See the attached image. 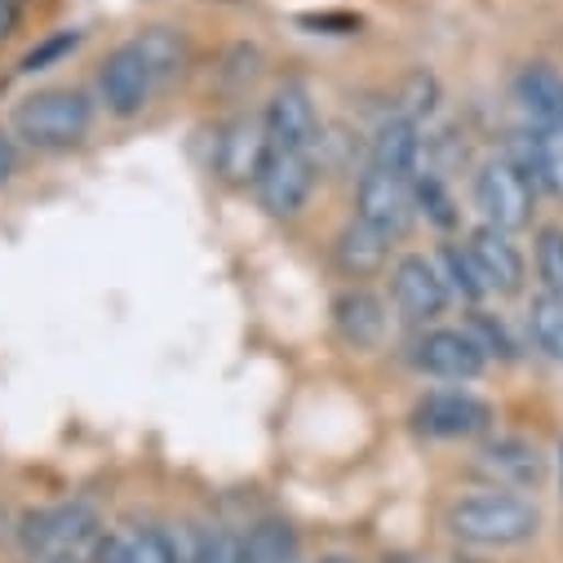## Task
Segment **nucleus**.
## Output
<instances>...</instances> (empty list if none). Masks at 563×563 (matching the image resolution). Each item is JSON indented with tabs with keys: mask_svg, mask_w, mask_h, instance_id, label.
Wrapping results in <instances>:
<instances>
[{
	"mask_svg": "<svg viewBox=\"0 0 563 563\" xmlns=\"http://www.w3.org/2000/svg\"><path fill=\"white\" fill-rule=\"evenodd\" d=\"M431 262H435V271H440V279H444L449 298H462V302H471V307L484 298V285H479V275H475V262H471L466 244H444L440 257H431Z\"/></svg>",
	"mask_w": 563,
	"mask_h": 563,
	"instance_id": "22",
	"label": "nucleus"
},
{
	"mask_svg": "<svg viewBox=\"0 0 563 563\" xmlns=\"http://www.w3.org/2000/svg\"><path fill=\"white\" fill-rule=\"evenodd\" d=\"M528 333H532L537 351H545L550 360H563V298L537 294L528 307Z\"/></svg>",
	"mask_w": 563,
	"mask_h": 563,
	"instance_id": "24",
	"label": "nucleus"
},
{
	"mask_svg": "<svg viewBox=\"0 0 563 563\" xmlns=\"http://www.w3.org/2000/svg\"><path fill=\"white\" fill-rule=\"evenodd\" d=\"M294 554H298V532L285 519H257L240 545V563H289Z\"/></svg>",
	"mask_w": 563,
	"mask_h": 563,
	"instance_id": "21",
	"label": "nucleus"
},
{
	"mask_svg": "<svg viewBox=\"0 0 563 563\" xmlns=\"http://www.w3.org/2000/svg\"><path fill=\"white\" fill-rule=\"evenodd\" d=\"M475 209L488 227L497 231H523L532 222V209H537V196H532V178L510 161V156H493L479 165L475 174Z\"/></svg>",
	"mask_w": 563,
	"mask_h": 563,
	"instance_id": "4",
	"label": "nucleus"
},
{
	"mask_svg": "<svg viewBox=\"0 0 563 563\" xmlns=\"http://www.w3.org/2000/svg\"><path fill=\"white\" fill-rule=\"evenodd\" d=\"M289 563H307V559H302V554H294V559H289Z\"/></svg>",
	"mask_w": 563,
	"mask_h": 563,
	"instance_id": "39",
	"label": "nucleus"
},
{
	"mask_svg": "<svg viewBox=\"0 0 563 563\" xmlns=\"http://www.w3.org/2000/svg\"><path fill=\"white\" fill-rule=\"evenodd\" d=\"M316 178H320V165H316V152H285V147H271L253 191H257V205L271 213V218H298L316 191Z\"/></svg>",
	"mask_w": 563,
	"mask_h": 563,
	"instance_id": "5",
	"label": "nucleus"
},
{
	"mask_svg": "<svg viewBox=\"0 0 563 563\" xmlns=\"http://www.w3.org/2000/svg\"><path fill=\"white\" fill-rule=\"evenodd\" d=\"M466 253L475 262V275L484 294H497V298H515L523 294V279H528V266H523V253L519 244L510 240V231H497L488 222H479L466 240Z\"/></svg>",
	"mask_w": 563,
	"mask_h": 563,
	"instance_id": "11",
	"label": "nucleus"
},
{
	"mask_svg": "<svg viewBox=\"0 0 563 563\" xmlns=\"http://www.w3.org/2000/svg\"><path fill=\"white\" fill-rule=\"evenodd\" d=\"M169 554L174 563H200V523L169 528Z\"/></svg>",
	"mask_w": 563,
	"mask_h": 563,
	"instance_id": "32",
	"label": "nucleus"
},
{
	"mask_svg": "<svg viewBox=\"0 0 563 563\" xmlns=\"http://www.w3.org/2000/svg\"><path fill=\"white\" fill-rule=\"evenodd\" d=\"M14 169H19V152H14V137L0 129V187H5L10 178H14Z\"/></svg>",
	"mask_w": 563,
	"mask_h": 563,
	"instance_id": "33",
	"label": "nucleus"
},
{
	"mask_svg": "<svg viewBox=\"0 0 563 563\" xmlns=\"http://www.w3.org/2000/svg\"><path fill=\"white\" fill-rule=\"evenodd\" d=\"M484 351L466 329H427L412 342V368L440 382H471L484 373Z\"/></svg>",
	"mask_w": 563,
	"mask_h": 563,
	"instance_id": "12",
	"label": "nucleus"
},
{
	"mask_svg": "<svg viewBox=\"0 0 563 563\" xmlns=\"http://www.w3.org/2000/svg\"><path fill=\"white\" fill-rule=\"evenodd\" d=\"M390 302L408 324H431L435 316H444L449 289H444L435 262L421 253H404L390 266Z\"/></svg>",
	"mask_w": 563,
	"mask_h": 563,
	"instance_id": "10",
	"label": "nucleus"
},
{
	"mask_svg": "<svg viewBox=\"0 0 563 563\" xmlns=\"http://www.w3.org/2000/svg\"><path fill=\"white\" fill-rule=\"evenodd\" d=\"M515 161V156H510ZM532 183H541L550 196L563 200V124H537V133L523 143V156L515 161Z\"/></svg>",
	"mask_w": 563,
	"mask_h": 563,
	"instance_id": "20",
	"label": "nucleus"
},
{
	"mask_svg": "<svg viewBox=\"0 0 563 563\" xmlns=\"http://www.w3.org/2000/svg\"><path fill=\"white\" fill-rule=\"evenodd\" d=\"M45 563H89V554H54V559H45Z\"/></svg>",
	"mask_w": 563,
	"mask_h": 563,
	"instance_id": "35",
	"label": "nucleus"
},
{
	"mask_svg": "<svg viewBox=\"0 0 563 563\" xmlns=\"http://www.w3.org/2000/svg\"><path fill=\"white\" fill-rule=\"evenodd\" d=\"M129 45H133L137 58H143V67H147L156 89L174 85L191 67V41L178 27H147V32H137Z\"/></svg>",
	"mask_w": 563,
	"mask_h": 563,
	"instance_id": "16",
	"label": "nucleus"
},
{
	"mask_svg": "<svg viewBox=\"0 0 563 563\" xmlns=\"http://www.w3.org/2000/svg\"><path fill=\"white\" fill-rule=\"evenodd\" d=\"M271 156V133L262 115H231L218 129V147H213V169L227 187H253L262 165Z\"/></svg>",
	"mask_w": 563,
	"mask_h": 563,
	"instance_id": "9",
	"label": "nucleus"
},
{
	"mask_svg": "<svg viewBox=\"0 0 563 563\" xmlns=\"http://www.w3.org/2000/svg\"><path fill=\"white\" fill-rule=\"evenodd\" d=\"M368 169H382V174H399V178H417L421 174V129L412 120H399V115H386L368 143Z\"/></svg>",
	"mask_w": 563,
	"mask_h": 563,
	"instance_id": "15",
	"label": "nucleus"
},
{
	"mask_svg": "<svg viewBox=\"0 0 563 563\" xmlns=\"http://www.w3.org/2000/svg\"><path fill=\"white\" fill-rule=\"evenodd\" d=\"M515 98L537 124H563V71L550 63H528L515 76Z\"/></svg>",
	"mask_w": 563,
	"mask_h": 563,
	"instance_id": "19",
	"label": "nucleus"
},
{
	"mask_svg": "<svg viewBox=\"0 0 563 563\" xmlns=\"http://www.w3.org/2000/svg\"><path fill=\"white\" fill-rule=\"evenodd\" d=\"M93 124V102L80 89H41L14 107V133L41 152H67Z\"/></svg>",
	"mask_w": 563,
	"mask_h": 563,
	"instance_id": "2",
	"label": "nucleus"
},
{
	"mask_svg": "<svg viewBox=\"0 0 563 563\" xmlns=\"http://www.w3.org/2000/svg\"><path fill=\"white\" fill-rule=\"evenodd\" d=\"M262 124L271 133V147H285V152H316L320 137H324L316 98L298 80H285L271 93V102L262 111Z\"/></svg>",
	"mask_w": 563,
	"mask_h": 563,
	"instance_id": "7",
	"label": "nucleus"
},
{
	"mask_svg": "<svg viewBox=\"0 0 563 563\" xmlns=\"http://www.w3.org/2000/svg\"><path fill=\"white\" fill-rule=\"evenodd\" d=\"M152 93H156V85H152L143 58L133 54L129 41L102 58V67H98V98H102V107L111 115H120V120L137 115V111L152 102Z\"/></svg>",
	"mask_w": 563,
	"mask_h": 563,
	"instance_id": "13",
	"label": "nucleus"
},
{
	"mask_svg": "<svg viewBox=\"0 0 563 563\" xmlns=\"http://www.w3.org/2000/svg\"><path fill=\"white\" fill-rule=\"evenodd\" d=\"M386 257H390V240L382 231L364 227L360 218H351L333 240V262L346 279H368V275L386 271Z\"/></svg>",
	"mask_w": 563,
	"mask_h": 563,
	"instance_id": "17",
	"label": "nucleus"
},
{
	"mask_svg": "<svg viewBox=\"0 0 563 563\" xmlns=\"http://www.w3.org/2000/svg\"><path fill=\"white\" fill-rule=\"evenodd\" d=\"M257 67H262V54L253 49V45H235L231 54H227V67H222V80L231 85V89H244L253 76H257Z\"/></svg>",
	"mask_w": 563,
	"mask_h": 563,
	"instance_id": "31",
	"label": "nucleus"
},
{
	"mask_svg": "<svg viewBox=\"0 0 563 563\" xmlns=\"http://www.w3.org/2000/svg\"><path fill=\"white\" fill-rule=\"evenodd\" d=\"M412 200H417V213H427L435 227H457V209H453V196L444 187V178L435 174H417L412 178Z\"/></svg>",
	"mask_w": 563,
	"mask_h": 563,
	"instance_id": "26",
	"label": "nucleus"
},
{
	"mask_svg": "<svg viewBox=\"0 0 563 563\" xmlns=\"http://www.w3.org/2000/svg\"><path fill=\"white\" fill-rule=\"evenodd\" d=\"M14 532H19V545L45 563L54 554H93L102 537V519L89 501H63L49 510H27Z\"/></svg>",
	"mask_w": 563,
	"mask_h": 563,
	"instance_id": "3",
	"label": "nucleus"
},
{
	"mask_svg": "<svg viewBox=\"0 0 563 563\" xmlns=\"http://www.w3.org/2000/svg\"><path fill=\"white\" fill-rule=\"evenodd\" d=\"M333 324H338L346 346L368 351V346H377L386 338V302L373 289L351 285V289H342L333 298Z\"/></svg>",
	"mask_w": 563,
	"mask_h": 563,
	"instance_id": "14",
	"label": "nucleus"
},
{
	"mask_svg": "<svg viewBox=\"0 0 563 563\" xmlns=\"http://www.w3.org/2000/svg\"><path fill=\"white\" fill-rule=\"evenodd\" d=\"M320 563H355L351 554H329V559H320Z\"/></svg>",
	"mask_w": 563,
	"mask_h": 563,
	"instance_id": "37",
	"label": "nucleus"
},
{
	"mask_svg": "<svg viewBox=\"0 0 563 563\" xmlns=\"http://www.w3.org/2000/svg\"><path fill=\"white\" fill-rule=\"evenodd\" d=\"M240 545H244V532H235L231 523L200 528V563H240Z\"/></svg>",
	"mask_w": 563,
	"mask_h": 563,
	"instance_id": "28",
	"label": "nucleus"
},
{
	"mask_svg": "<svg viewBox=\"0 0 563 563\" xmlns=\"http://www.w3.org/2000/svg\"><path fill=\"white\" fill-rule=\"evenodd\" d=\"M14 5H19V0H14Z\"/></svg>",
	"mask_w": 563,
	"mask_h": 563,
	"instance_id": "41",
	"label": "nucleus"
},
{
	"mask_svg": "<svg viewBox=\"0 0 563 563\" xmlns=\"http://www.w3.org/2000/svg\"><path fill=\"white\" fill-rule=\"evenodd\" d=\"M537 279H541V294L563 298V227L537 231Z\"/></svg>",
	"mask_w": 563,
	"mask_h": 563,
	"instance_id": "27",
	"label": "nucleus"
},
{
	"mask_svg": "<svg viewBox=\"0 0 563 563\" xmlns=\"http://www.w3.org/2000/svg\"><path fill=\"white\" fill-rule=\"evenodd\" d=\"M479 466L497 484H510V488H537L541 475H545V462L528 440H493V444H484Z\"/></svg>",
	"mask_w": 563,
	"mask_h": 563,
	"instance_id": "18",
	"label": "nucleus"
},
{
	"mask_svg": "<svg viewBox=\"0 0 563 563\" xmlns=\"http://www.w3.org/2000/svg\"><path fill=\"white\" fill-rule=\"evenodd\" d=\"M386 563H431V559H417V554H390Z\"/></svg>",
	"mask_w": 563,
	"mask_h": 563,
	"instance_id": "36",
	"label": "nucleus"
},
{
	"mask_svg": "<svg viewBox=\"0 0 563 563\" xmlns=\"http://www.w3.org/2000/svg\"><path fill=\"white\" fill-rule=\"evenodd\" d=\"M355 218L373 231H382L386 240L404 235L417 218V200H412V183L399 174H382V169H364L355 183Z\"/></svg>",
	"mask_w": 563,
	"mask_h": 563,
	"instance_id": "8",
	"label": "nucleus"
},
{
	"mask_svg": "<svg viewBox=\"0 0 563 563\" xmlns=\"http://www.w3.org/2000/svg\"><path fill=\"white\" fill-rule=\"evenodd\" d=\"M466 333L475 338V346L484 351V360H515V355H519V346H515L506 320H497V316H488V311H479V307L471 311Z\"/></svg>",
	"mask_w": 563,
	"mask_h": 563,
	"instance_id": "25",
	"label": "nucleus"
},
{
	"mask_svg": "<svg viewBox=\"0 0 563 563\" xmlns=\"http://www.w3.org/2000/svg\"><path fill=\"white\" fill-rule=\"evenodd\" d=\"M412 427L431 440H475V435H488L493 408L471 390H431L417 399Z\"/></svg>",
	"mask_w": 563,
	"mask_h": 563,
	"instance_id": "6",
	"label": "nucleus"
},
{
	"mask_svg": "<svg viewBox=\"0 0 563 563\" xmlns=\"http://www.w3.org/2000/svg\"><path fill=\"white\" fill-rule=\"evenodd\" d=\"M0 537H5V510H0Z\"/></svg>",
	"mask_w": 563,
	"mask_h": 563,
	"instance_id": "38",
	"label": "nucleus"
},
{
	"mask_svg": "<svg viewBox=\"0 0 563 563\" xmlns=\"http://www.w3.org/2000/svg\"><path fill=\"white\" fill-rule=\"evenodd\" d=\"M124 545H129V563H174L165 528H152V523L133 528V532H124Z\"/></svg>",
	"mask_w": 563,
	"mask_h": 563,
	"instance_id": "29",
	"label": "nucleus"
},
{
	"mask_svg": "<svg viewBox=\"0 0 563 563\" xmlns=\"http://www.w3.org/2000/svg\"><path fill=\"white\" fill-rule=\"evenodd\" d=\"M435 102H440V80L427 71V67H417V71H408L404 80H399V89H395V111L390 115H399V120H427L431 111H435Z\"/></svg>",
	"mask_w": 563,
	"mask_h": 563,
	"instance_id": "23",
	"label": "nucleus"
},
{
	"mask_svg": "<svg viewBox=\"0 0 563 563\" xmlns=\"http://www.w3.org/2000/svg\"><path fill=\"white\" fill-rule=\"evenodd\" d=\"M14 23H19V5H14V0H0V41L14 32Z\"/></svg>",
	"mask_w": 563,
	"mask_h": 563,
	"instance_id": "34",
	"label": "nucleus"
},
{
	"mask_svg": "<svg viewBox=\"0 0 563 563\" xmlns=\"http://www.w3.org/2000/svg\"><path fill=\"white\" fill-rule=\"evenodd\" d=\"M559 475H563V449H559Z\"/></svg>",
	"mask_w": 563,
	"mask_h": 563,
	"instance_id": "40",
	"label": "nucleus"
},
{
	"mask_svg": "<svg viewBox=\"0 0 563 563\" xmlns=\"http://www.w3.org/2000/svg\"><path fill=\"white\" fill-rule=\"evenodd\" d=\"M80 45V32H58V36H49L45 45H36L27 58H23V71H45L49 63H58L63 54H71Z\"/></svg>",
	"mask_w": 563,
	"mask_h": 563,
	"instance_id": "30",
	"label": "nucleus"
},
{
	"mask_svg": "<svg viewBox=\"0 0 563 563\" xmlns=\"http://www.w3.org/2000/svg\"><path fill=\"white\" fill-rule=\"evenodd\" d=\"M449 528L457 541L501 550V545H523L541 528V510L519 497V493H475L449 506Z\"/></svg>",
	"mask_w": 563,
	"mask_h": 563,
	"instance_id": "1",
	"label": "nucleus"
}]
</instances>
